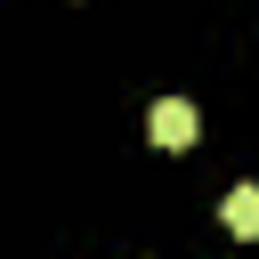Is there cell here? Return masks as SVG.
<instances>
[{"label":"cell","instance_id":"6da1fadb","mask_svg":"<svg viewBox=\"0 0 259 259\" xmlns=\"http://www.w3.org/2000/svg\"><path fill=\"white\" fill-rule=\"evenodd\" d=\"M146 130H154V146H170V154H186V146L202 138V113H194L186 97H162V105L146 113Z\"/></svg>","mask_w":259,"mask_h":259},{"label":"cell","instance_id":"7a4b0ae2","mask_svg":"<svg viewBox=\"0 0 259 259\" xmlns=\"http://www.w3.org/2000/svg\"><path fill=\"white\" fill-rule=\"evenodd\" d=\"M219 219H227V235H259V186H235Z\"/></svg>","mask_w":259,"mask_h":259}]
</instances>
